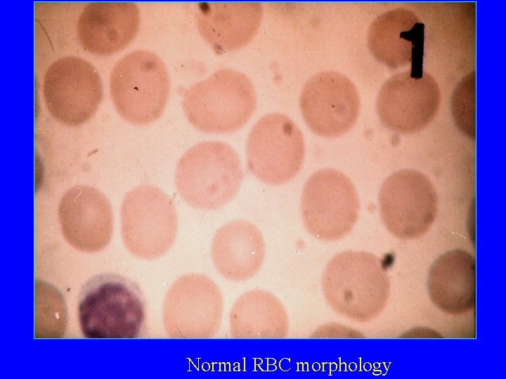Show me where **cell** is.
I'll return each mask as SVG.
<instances>
[{"label":"cell","instance_id":"9","mask_svg":"<svg viewBox=\"0 0 506 379\" xmlns=\"http://www.w3.org/2000/svg\"><path fill=\"white\" fill-rule=\"evenodd\" d=\"M223 298L218 285L203 274L178 278L168 289L163 302L162 319L172 338H209L219 331Z\"/></svg>","mask_w":506,"mask_h":379},{"label":"cell","instance_id":"8","mask_svg":"<svg viewBox=\"0 0 506 379\" xmlns=\"http://www.w3.org/2000/svg\"><path fill=\"white\" fill-rule=\"evenodd\" d=\"M305 154L304 136L287 115L272 112L261 117L246 142L248 168L261 182L279 185L299 172Z\"/></svg>","mask_w":506,"mask_h":379},{"label":"cell","instance_id":"14","mask_svg":"<svg viewBox=\"0 0 506 379\" xmlns=\"http://www.w3.org/2000/svg\"><path fill=\"white\" fill-rule=\"evenodd\" d=\"M58 218L63 237L79 251H100L111 240L112 207L105 195L94 187L79 185L67 190L59 201Z\"/></svg>","mask_w":506,"mask_h":379},{"label":"cell","instance_id":"7","mask_svg":"<svg viewBox=\"0 0 506 379\" xmlns=\"http://www.w3.org/2000/svg\"><path fill=\"white\" fill-rule=\"evenodd\" d=\"M359 199L350 179L334 168L313 173L301 199V213L308 232L317 239L333 241L346 237L358 217Z\"/></svg>","mask_w":506,"mask_h":379},{"label":"cell","instance_id":"4","mask_svg":"<svg viewBox=\"0 0 506 379\" xmlns=\"http://www.w3.org/2000/svg\"><path fill=\"white\" fill-rule=\"evenodd\" d=\"M257 106V94L245 74L220 69L188 87L183 95L182 109L197 130L227 133L242 128Z\"/></svg>","mask_w":506,"mask_h":379},{"label":"cell","instance_id":"18","mask_svg":"<svg viewBox=\"0 0 506 379\" xmlns=\"http://www.w3.org/2000/svg\"><path fill=\"white\" fill-rule=\"evenodd\" d=\"M265 253L262 233L245 220L224 224L216 231L211 244V257L216 270L232 281L252 278L261 269Z\"/></svg>","mask_w":506,"mask_h":379},{"label":"cell","instance_id":"1","mask_svg":"<svg viewBox=\"0 0 506 379\" xmlns=\"http://www.w3.org/2000/svg\"><path fill=\"white\" fill-rule=\"evenodd\" d=\"M321 287L325 301L335 312L367 322L376 318L387 305L390 281L382 260L375 254L344 251L327 262Z\"/></svg>","mask_w":506,"mask_h":379},{"label":"cell","instance_id":"20","mask_svg":"<svg viewBox=\"0 0 506 379\" xmlns=\"http://www.w3.org/2000/svg\"><path fill=\"white\" fill-rule=\"evenodd\" d=\"M229 325L234 338H283L289 331L283 303L264 290H250L236 299L230 312Z\"/></svg>","mask_w":506,"mask_h":379},{"label":"cell","instance_id":"12","mask_svg":"<svg viewBox=\"0 0 506 379\" xmlns=\"http://www.w3.org/2000/svg\"><path fill=\"white\" fill-rule=\"evenodd\" d=\"M441 103L437 81L422 67L397 73L382 86L376 108L382 124L401 134L417 133L436 117Z\"/></svg>","mask_w":506,"mask_h":379},{"label":"cell","instance_id":"6","mask_svg":"<svg viewBox=\"0 0 506 379\" xmlns=\"http://www.w3.org/2000/svg\"><path fill=\"white\" fill-rule=\"evenodd\" d=\"M120 220L123 242L137 258H158L176 240L178 217L174 203L155 186L140 185L129 192L121 206Z\"/></svg>","mask_w":506,"mask_h":379},{"label":"cell","instance_id":"10","mask_svg":"<svg viewBox=\"0 0 506 379\" xmlns=\"http://www.w3.org/2000/svg\"><path fill=\"white\" fill-rule=\"evenodd\" d=\"M42 89L51 116L69 126L89 121L103 96L102 80L94 66L82 58L72 55L58 58L48 66Z\"/></svg>","mask_w":506,"mask_h":379},{"label":"cell","instance_id":"17","mask_svg":"<svg viewBox=\"0 0 506 379\" xmlns=\"http://www.w3.org/2000/svg\"><path fill=\"white\" fill-rule=\"evenodd\" d=\"M263 8L258 2H202L195 22L202 37L219 54L240 49L256 36Z\"/></svg>","mask_w":506,"mask_h":379},{"label":"cell","instance_id":"2","mask_svg":"<svg viewBox=\"0 0 506 379\" xmlns=\"http://www.w3.org/2000/svg\"><path fill=\"white\" fill-rule=\"evenodd\" d=\"M145 313L138 285L115 273L93 276L78 295V320L86 338H139L145 329Z\"/></svg>","mask_w":506,"mask_h":379},{"label":"cell","instance_id":"13","mask_svg":"<svg viewBox=\"0 0 506 379\" xmlns=\"http://www.w3.org/2000/svg\"><path fill=\"white\" fill-rule=\"evenodd\" d=\"M360 104L354 84L343 74L332 70L311 77L299 98L301 113L308 127L328 138L342 135L353 127Z\"/></svg>","mask_w":506,"mask_h":379},{"label":"cell","instance_id":"5","mask_svg":"<svg viewBox=\"0 0 506 379\" xmlns=\"http://www.w3.org/2000/svg\"><path fill=\"white\" fill-rule=\"evenodd\" d=\"M170 91V78L163 60L155 53L136 50L115 65L110 93L119 115L138 126L153 123L163 114Z\"/></svg>","mask_w":506,"mask_h":379},{"label":"cell","instance_id":"15","mask_svg":"<svg viewBox=\"0 0 506 379\" xmlns=\"http://www.w3.org/2000/svg\"><path fill=\"white\" fill-rule=\"evenodd\" d=\"M367 39L372 55L386 66H422L424 25L413 11L397 8L380 14L370 25Z\"/></svg>","mask_w":506,"mask_h":379},{"label":"cell","instance_id":"16","mask_svg":"<svg viewBox=\"0 0 506 379\" xmlns=\"http://www.w3.org/2000/svg\"><path fill=\"white\" fill-rule=\"evenodd\" d=\"M139 25V8L135 3L91 2L82 11L76 31L86 51L108 55L127 46L136 37Z\"/></svg>","mask_w":506,"mask_h":379},{"label":"cell","instance_id":"11","mask_svg":"<svg viewBox=\"0 0 506 379\" xmlns=\"http://www.w3.org/2000/svg\"><path fill=\"white\" fill-rule=\"evenodd\" d=\"M382 220L394 236L404 240L425 234L433 225L438 208L436 190L422 173L397 171L382 183L379 192Z\"/></svg>","mask_w":506,"mask_h":379},{"label":"cell","instance_id":"19","mask_svg":"<svg viewBox=\"0 0 506 379\" xmlns=\"http://www.w3.org/2000/svg\"><path fill=\"white\" fill-rule=\"evenodd\" d=\"M432 302L443 312L460 315L476 302V261L469 252L447 251L432 264L427 278Z\"/></svg>","mask_w":506,"mask_h":379},{"label":"cell","instance_id":"3","mask_svg":"<svg viewBox=\"0 0 506 379\" xmlns=\"http://www.w3.org/2000/svg\"><path fill=\"white\" fill-rule=\"evenodd\" d=\"M236 151L221 141H203L189 148L179 159L175 185L181 198L190 206L215 210L230 202L243 178Z\"/></svg>","mask_w":506,"mask_h":379},{"label":"cell","instance_id":"21","mask_svg":"<svg viewBox=\"0 0 506 379\" xmlns=\"http://www.w3.org/2000/svg\"><path fill=\"white\" fill-rule=\"evenodd\" d=\"M463 80L465 81V79H464ZM459 88L462 94H460L458 88L455 91L454 98L453 100L454 118L459 125L460 128H465L466 130V134H469L471 137H472L473 135L474 137L475 122L469 117L466 107L468 111L475 116V85L472 87L469 94L466 93L465 81L460 84Z\"/></svg>","mask_w":506,"mask_h":379}]
</instances>
